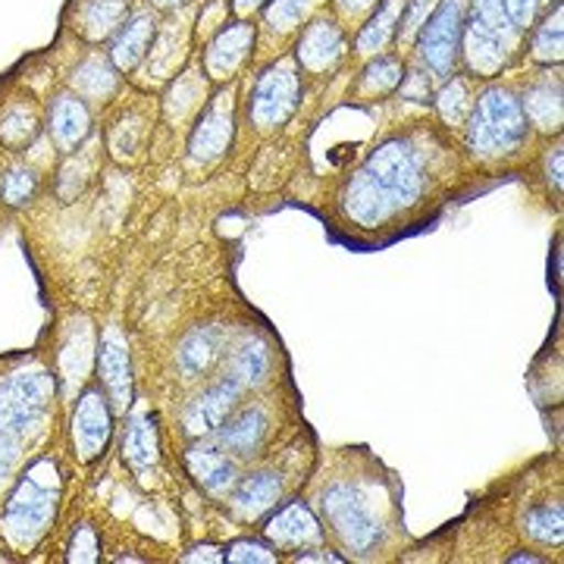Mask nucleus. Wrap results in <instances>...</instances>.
Wrapping results in <instances>:
<instances>
[{
	"label": "nucleus",
	"mask_w": 564,
	"mask_h": 564,
	"mask_svg": "<svg viewBox=\"0 0 564 564\" xmlns=\"http://www.w3.org/2000/svg\"><path fill=\"white\" fill-rule=\"evenodd\" d=\"M527 139L524 107L514 101L502 88L486 91L470 107V126H467V141L477 154H502L518 148Z\"/></svg>",
	"instance_id": "obj_1"
},
{
	"label": "nucleus",
	"mask_w": 564,
	"mask_h": 564,
	"mask_svg": "<svg viewBox=\"0 0 564 564\" xmlns=\"http://www.w3.org/2000/svg\"><path fill=\"white\" fill-rule=\"evenodd\" d=\"M54 399V377L41 367H29L13 373L0 386V433L25 436L44 417L47 404Z\"/></svg>",
	"instance_id": "obj_2"
},
{
	"label": "nucleus",
	"mask_w": 564,
	"mask_h": 564,
	"mask_svg": "<svg viewBox=\"0 0 564 564\" xmlns=\"http://www.w3.org/2000/svg\"><path fill=\"white\" fill-rule=\"evenodd\" d=\"M323 511L333 530L343 536V543L355 552H370L383 536V527L355 486H329L323 492Z\"/></svg>",
	"instance_id": "obj_3"
},
{
	"label": "nucleus",
	"mask_w": 564,
	"mask_h": 564,
	"mask_svg": "<svg viewBox=\"0 0 564 564\" xmlns=\"http://www.w3.org/2000/svg\"><path fill=\"white\" fill-rule=\"evenodd\" d=\"M364 173L392 202V207L411 204L423 188L421 163L402 141H389L383 148H377L364 166Z\"/></svg>",
	"instance_id": "obj_4"
},
{
	"label": "nucleus",
	"mask_w": 564,
	"mask_h": 564,
	"mask_svg": "<svg viewBox=\"0 0 564 564\" xmlns=\"http://www.w3.org/2000/svg\"><path fill=\"white\" fill-rule=\"evenodd\" d=\"M54 508H57L54 492L47 486H41L39 480L25 477L13 489V496L7 502V511H3L7 536L17 545H32L47 530V524L54 521Z\"/></svg>",
	"instance_id": "obj_5"
},
{
	"label": "nucleus",
	"mask_w": 564,
	"mask_h": 564,
	"mask_svg": "<svg viewBox=\"0 0 564 564\" xmlns=\"http://www.w3.org/2000/svg\"><path fill=\"white\" fill-rule=\"evenodd\" d=\"M464 3L462 0H443L436 13L423 25L421 57L430 63V69L448 73L458 57V41H462Z\"/></svg>",
	"instance_id": "obj_6"
},
{
	"label": "nucleus",
	"mask_w": 564,
	"mask_h": 564,
	"mask_svg": "<svg viewBox=\"0 0 564 564\" xmlns=\"http://www.w3.org/2000/svg\"><path fill=\"white\" fill-rule=\"evenodd\" d=\"M299 76L289 66H276L270 73H263L254 98H251V117L258 126H276L289 120L292 110L299 107Z\"/></svg>",
	"instance_id": "obj_7"
},
{
	"label": "nucleus",
	"mask_w": 564,
	"mask_h": 564,
	"mask_svg": "<svg viewBox=\"0 0 564 564\" xmlns=\"http://www.w3.org/2000/svg\"><path fill=\"white\" fill-rule=\"evenodd\" d=\"M110 430H113V414L107 399L98 389L85 392L73 414V443L82 462H95L101 455L110 440Z\"/></svg>",
	"instance_id": "obj_8"
},
{
	"label": "nucleus",
	"mask_w": 564,
	"mask_h": 564,
	"mask_svg": "<svg viewBox=\"0 0 564 564\" xmlns=\"http://www.w3.org/2000/svg\"><path fill=\"white\" fill-rule=\"evenodd\" d=\"M239 395H242V386L236 383V380H223V383L210 386V389L202 392V395L192 402V408L185 411V430H188L192 436H207V433H214V430L232 414Z\"/></svg>",
	"instance_id": "obj_9"
},
{
	"label": "nucleus",
	"mask_w": 564,
	"mask_h": 564,
	"mask_svg": "<svg viewBox=\"0 0 564 564\" xmlns=\"http://www.w3.org/2000/svg\"><path fill=\"white\" fill-rule=\"evenodd\" d=\"M98 367H101L104 386H107V392L113 399V408L126 411L129 402H132V367H129V348H126L117 329H110L104 336Z\"/></svg>",
	"instance_id": "obj_10"
},
{
	"label": "nucleus",
	"mask_w": 564,
	"mask_h": 564,
	"mask_svg": "<svg viewBox=\"0 0 564 564\" xmlns=\"http://www.w3.org/2000/svg\"><path fill=\"white\" fill-rule=\"evenodd\" d=\"M267 536L276 545H307L321 543L323 530L307 505L292 502L285 505L280 514L267 524Z\"/></svg>",
	"instance_id": "obj_11"
},
{
	"label": "nucleus",
	"mask_w": 564,
	"mask_h": 564,
	"mask_svg": "<svg viewBox=\"0 0 564 564\" xmlns=\"http://www.w3.org/2000/svg\"><path fill=\"white\" fill-rule=\"evenodd\" d=\"M91 132V117H88V107L79 98H57L51 107V135L57 141V148L63 151H73L82 139Z\"/></svg>",
	"instance_id": "obj_12"
},
{
	"label": "nucleus",
	"mask_w": 564,
	"mask_h": 564,
	"mask_svg": "<svg viewBox=\"0 0 564 564\" xmlns=\"http://www.w3.org/2000/svg\"><path fill=\"white\" fill-rule=\"evenodd\" d=\"M185 462H188L192 477H195L207 492H226V489L232 486V480H236V467H232V462L223 455L220 448H214V445H195V448L188 452Z\"/></svg>",
	"instance_id": "obj_13"
},
{
	"label": "nucleus",
	"mask_w": 564,
	"mask_h": 564,
	"mask_svg": "<svg viewBox=\"0 0 564 564\" xmlns=\"http://www.w3.org/2000/svg\"><path fill=\"white\" fill-rule=\"evenodd\" d=\"M217 445L236 455H254V448L261 445L263 433H267V417L258 408L242 411L236 421H223L217 430Z\"/></svg>",
	"instance_id": "obj_14"
},
{
	"label": "nucleus",
	"mask_w": 564,
	"mask_h": 564,
	"mask_svg": "<svg viewBox=\"0 0 564 564\" xmlns=\"http://www.w3.org/2000/svg\"><path fill=\"white\" fill-rule=\"evenodd\" d=\"M229 139H232V117H229V110L214 107L204 113L195 135H192V158L202 163L214 161L229 148Z\"/></svg>",
	"instance_id": "obj_15"
},
{
	"label": "nucleus",
	"mask_w": 564,
	"mask_h": 564,
	"mask_svg": "<svg viewBox=\"0 0 564 564\" xmlns=\"http://www.w3.org/2000/svg\"><path fill=\"white\" fill-rule=\"evenodd\" d=\"M345 210H348L351 220H358L361 226H377V223H383L395 207H392V202L386 198L373 182L367 180V173H361L358 180L351 182V188H348V195H345Z\"/></svg>",
	"instance_id": "obj_16"
},
{
	"label": "nucleus",
	"mask_w": 564,
	"mask_h": 564,
	"mask_svg": "<svg viewBox=\"0 0 564 564\" xmlns=\"http://www.w3.org/2000/svg\"><path fill=\"white\" fill-rule=\"evenodd\" d=\"M343 54V35L333 22H314L299 44V61L307 69H326Z\"/></svg>",
	"instance_id": "obj_17"
},
{
	"label": "nucleus",
	"mask_w": 564,
	"mask_h": 564,
	"mask_svg": "<svg viewBox=\"0 0 564 564\" xmlns=\"http://www.w3.org/2000/svg\"><path fill=\"white\" fill-rule=\"evenodd\" d=\"M151 39H154V20H151V13H135L132 20L122 25V32L113 41V63L120 69L139 66L141 57L151 47Z\"/></svg>",
	"instance_id": "obj_18"
},
{
	"label": "nucleus",
	"mask_w": 564,
	"mask_h": 564,
	"mask_svg": "<svg viewBox=\"0 0 564 564\" xmlns=\"http://www.w3.org/2000/svg\"><path fill=\"white\" fill-rule=\"evenodd\" d=\"M251 41H254V32H251L248 25H242V22L232 25V29H226V32H220V39L214 41L210 51H207V69H210L214 76H229V73L245 61Z\"/></svg>",
	"instance_id": "obj_19"
},
{
	"label": "nucleus",
	"mask_w": 564,
	"mask_h": 564,
	"mask_svg": "<svg viewBox=\"0 0 564 564\" xmlns=\"http://www.w3.org/2000/svg\"><path fill=\"white\" fill-rule=\"evenodd\" d=\"M220 329H210V326H207V329H195V333L180 345V355H176L182 373H185V377H198V373H204L210 364L220 358Z\"/></svg>",
	"instance_id": "obj_20"
},
{
	"label": "nucleus",
	"mask_w": 564,
	"mask_h": 564,
	"mask_svg": "<svg viewBox=\"0 0 564 564\" xmlns=\"http://www.w3.org/2000/svg\"><path fill=\"white\" fill-rule=\"evenodd\" d=\"M467 57L474 63V69H480V73H496L505 63L502 32L489 29L484 22L470 20V25H467Z\"/></svg>",
	"instance_id": "obj_21"
},
{
	"label": "nucleus",
	"mask_w": 564,
	"mask_h": 564,
	"mask_svg": "<svg viewBox=\"0 0 564 564\" xmlns=\"http://www.w3.org/2000/svg\"><path fill=\"white\" fill-rule=\"evenodd\" d=\"M280 492L282 484L276 474H254L236 489V511L245 518H258L270 505L280 502Z\"/></svg>",
	"instance_id": "obj_22"
},
{
	"label": "nucleus",
	"mask_w": 564,
	"mask_h": 564,
	"mask_svg": "<svg viewBox=\"0 0 564 564\" xmlns=\"http://www.w3.org/2000/svg\"><path fill=\"white\" fill-rule=\"evenodd\" d=\"M122 455L139 470L158 462V426H154V417L141 414V417L129 423L126 440H122Z\"/></svg>",
	"instance_id": "obj_23"
},
{
	"label": "nucleus",
	"mask_w": 564,
	"mask_h": 564,
	"mask_svg": "<svg viewBox=\"0 0 564 564\" xmlns=\"http://www.w3.org/2000/svg\"><path fill=\"white\" fill-rule=\"evenodd\" d=\"M270 370V348L263 339H248V343L232 355V377L236 383L242 386H258Z\"/></svg>",
	"instance_id": "obj_24"
},
{
	"label": "nucleus",
	"mask_w": 564,
	"mask_h": 564,
	"mask_svg": "<svg viewBox=\"0 0 564 564\" xmlns=\"http://www.w3.org/2000/svg\"><path fill=\"white\" fill-rule=\"evenodd\" d=\"M126 10H129L126 0H91V3L85 7V17H82L88 39H104V35H110V32L122 22Z\"/></svg>",
	"instance_id": "obj_25"
},
{
	"label": "nucleus",
	"mask_w": 564,
	"mask_h": 564,
	"mask_svg": "<svg viewBox=\"0 0 564 564\" xmlns=\"http://www.w3.org/2000/svg\"><path fill=\"white\" fill-rule=\"evenodd\" d=\"M524 117L536 122V126H543V129H558V122H562V95H558V88L555 91L552 88H533L524 101Z\"/></svg>",
	"instance_id": "obj_26"
},
{
	"label": "nucleus",
	"mask_w": 564,
	"mask_h": 564,
	"mask_svg": "<svg viewBox=\"0 0 564 564\" xmlns=\"http://www.w3.org/2000/svg\"><path fill=\"white\" fill-rule=\"evenodd\" d=\"M88 364H91V333L88 326L82 323L79 329H73V339L63 348V373L69 383H79L88 373Z\"/></svg>",
	"instance_id": "obj_27"
},
{
	"label": "nucleus",
	"mask_w": 564,
	"mask_h": 564,
	"mask_svg": "<svg viewBox=\"0 0 564 564\" xmlns=\"http://www.w3.org/2000/svg\"><path fill=\"white\" fill-rule=\"evenodd\" d=\"M73 85L79 88L82 95H88V98H107L113 91V85H117V76H113V69L107 63L95 57V61H85L76 69Z\"/></svg>",
	"instance_id": "obj_28"
},
{
	"label": "nucleus",
	"mask_w": 564,
	"mask_h": 564,
	"mask_svg": "<svg viewBox=\"0 0 564 564\" xmlns=\"http://www.w3.org/2000/svg\"><path fill=\"white\" fill-rule=\"evenodd\" d=\"M562 527L564 518L558 505H540V508H533V511L527 514V533L545 545L562 543Z\"/></svg>",
	"instance_id": "obj_29"
},
{
	"label": "nucleus",
	"mask_w": 564,
	"mask_h": 564,
	"mask_svg": "<svg viewBox=\"0 0 564 564\" xmlns=\"http://www.w3.org/2000/svg\"><path fill=\"white\" fill-rule=\"evenodd\" d=\"M35 132H39L35 113L25 110V107L7 110V117L0 120V141H3L7 148H25L29 141L35 139Z\"/></svg>",
	"instance_id": "obj_30"
},
{
	"label": "nucleus",
	"mask_w": 564,
	"mask_h": 564,
	"mask_svg": "<svg viewBox=\"0 0 564 564\" xmlns=\"http://www.w3.org/2000/svg\"><path fill=\"white\" fill-rule=\"evenodd\" d=\"M399 7H402V0H389L383 10L367 22V29H364L361 39H358V47H361V51L370 54V51H380V47H383L386 39H389L392 29H395L392 22L399 20Z\"/></svg>",
	"instance_id": "obj_31"
},
{
	"label": "nucleus",
	"mask_w": 564,
	"mask_h": 564,
	"mask_svg": "<svg viewBox=\"0 0 564 564\" xmlns=\"http://www.w3.org/2000/svg\"><path fill=\"white\" fill-rule=\"evenodd\" d=\"M35 185H39V180L29 166H13L0 182V195L7 204H25L35 195Z\"/></svg>",
	"instance_id": "obj_32"
},
{
	"label": "nucleus",
	"mask_w": 564,
	"mask_h": 564,
	"mask_svg": "<svg viewBox=\"0 0 564 564\" xmlns=\"http://www.w3.org/2000/svg\"><path fill=\"white\" fill-rule=\"evenodd\" d=\"M399 82H402V66L383 57V61H377L364 73V91L367 95H383V91H392Z\"/></svg>",
	"instance_id": "obj_33"
},
{
	"label": "nucleus",
	"mask_w": 564,
	"mask_h": 564,
	"mask_svg": "<svg viewBox=\"0 0 564 564\" xmlns=\"http://www.w3.org/2000/svg\"><path fill=\"white\" fill-rule=\"evenodd\" d=\"M533 54L540 61H558L562 57V10H555V20H549L533 41Z\"/></svg>",
	"instance_id": "obj_34"
},
{
	"label": "nucleus",
	"mask_w": 564,
	"mask_h": 564,
	"mask_svg": "<svg viewBox=\"0 0 564 564\" xmlns=\"http://www.w3.org/2000/svg\"><path fill=\"white\" fill-rule=\"evenodd\" d=\"M440 110L445 120L462 122L464 113H470V101H467V85L464 82H452L440 95Z\"/></svg>",
	"instance_id": "obj_35"
},
{
	"label": "nucleus",
	"mask_w": 564,
	"mask_h": 564,
	"mask_svg": "<svg viewBox=\"0 0 564 564\" xmlns=\"http://www.w3.org/2000/svg\"><path fill=\"white\" fill-rule=\"evenodd\" d=\"M474 20L496 29V32L511 29L508 13H505V0H474Z\"/></svg>",
	"instance_id": "obj_36"
},
{
	"label": "nucleus",
	"mask_w": 564,
	"mask_h": 564,
	"mask_svg": "<svg viewBox=\"0 0 564 564\" xmlns=\"http://www.w3.org/2000/svg\"><path fill=\"white\" fill-rule=\"evenodd\" d=\"M17 462H20V436L0 433V486L10 480Z\"/></svg>",
	"instance_id": "obj_37"
},
{
	"label": "nucleus",
	"mask_w": 564,
	"mask_h": 564,
	"mask_svg": "<svg viewBox=\"0 0 564 564\" xmlns=\"http://www.w3.org/2000/svg\"><path fill=\"white\" fill-rule=\"evenodd\" d=\"M69 558L73 562H95L98 558V540H95V533L88 527H82L76 533V540L69 545Z\"/></svg>",
	"instance_id": "obj_38"
},
{
	"label": "nucleus",
	"mask_w": 564,
	"mask_h": 564,
	"mask_svg": "<svg viewBox=\"0 0 564 564\" xmlns=\"http://www.w3.org/2000/svg\"><path fill=\"white\" fill-rule=\"evenodd\" d=\"M226 558L229 562H276V555H270L261 543H236Z\"/></svg>",
	"instance_id": "obj_39"
},
{
	"label": "nucleus",
	"mask_w": 564,
	"mask_h": 564,
	"mask_svg": "<svg viewBox=\"0 0 564 564\" xmlns=\"http://www.w3.org/2000/svg\"><path fill=\"white\" fill-rule=\"evenodd\" d=\"M311 0H282L280 13H282V22H292L299 13H302L304 7H307Z\"/></svg>",
	"instance_id": "obj_40"
},
{
	"label": "nucleus",
	"mask_w": 564,
	"mask_h": 564,
	"mask_svg": "<svg viewBox=\"0 0 564 564\" xmlns=\"http://www.w3.org/2000/svg\"><path fill=\"white\" fill-rule=\"evenodd\" d=\"M158 7H176V3H182V0H154Z\"/></svg>",
	"instance_id": "obj_41"
},
{
	"label": "nucleus",
	"mask_w": 564,
	"mask_h": 564,
	"mask_svg": "<svg viewBox=\"0 0 564 564\" xmlns=\"http://www.w3.org/2000/svg\"><path fill=\"white\" fill-rule=\"evenodd\" d=\"M258 3H261V0H239V7H242V10H248V7H258Z\"/></svg>",
	"instance_id": "obj_42"
}]
</instances>
